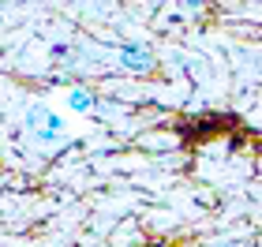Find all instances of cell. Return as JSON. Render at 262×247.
<instances>
[{"label": "cell", "instance_id": "cell-1", "mask_svg": "<svg viewBox=\"0 0 262 247\" xmlns=\"http://www.w3.org/2000/svg\"><path fill=\"white\" fill-rule=\"evenodd\" d=\"M27 127L41 139V143H56V139L64 135V120H60V116H56L53 109H45V105H30V113H27Z\"/></svg>", "mask_w": 262, "mask_h": 247}, {"label": "cell", "instance_id": "cell-2", "mask_svg": "<svg viewBox=\"0 0 262 247\" xmlns=\"http://www.w3.org/2000/svg\"><path fill=\"white\" fill-rule=\"evenodd\" d=\"M120 64L127 68V72H139V75H146L154 72V53L146 49V45H139V41H131L120 49Z\"/></svg>", "mask_w": 262, "mask_h": 247}, {"label": "cell", "instance_id": "cell-3", "mask_svg": "<svg viewBox=\"0 0 262 247\" xmlns=\"http://www.w3.org/2000/svg\"><path fill=\"white\" fill-rule=\"evenodd\" d=\"M68 105H71L75 113H90V109H94V94L82 90V86H75V90H68Z\"/></svg>", "mask_w": 262, "mask_h": 247}, {"label": "cell", "instance_id": "cell-4", "mask_svg": "<svg viewBox=\"0 0 262 247\" xmlns=\"http://www.w3.org/2000/svg\"><path fill=\"white\" fill-rule=\"evenodd\" d=\"M0 23H4V11H0Z\"/></svg>", "mask_w": 262, "mask_h": 247}]
</instances>
